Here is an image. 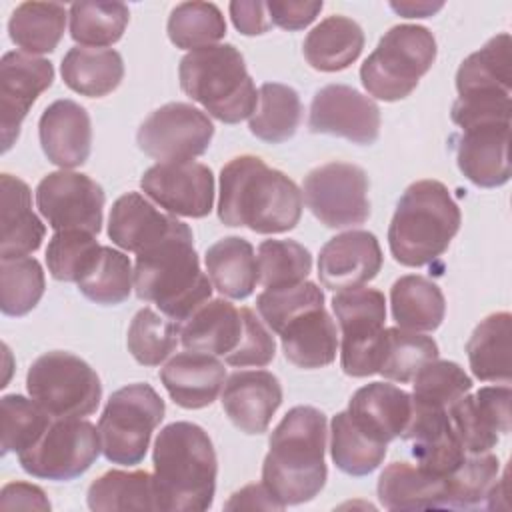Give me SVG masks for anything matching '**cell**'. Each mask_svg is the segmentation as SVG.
<instances>
[{
    "label": "cell",
    "mask_w": 512,
    "mask_h": 512,
    "mask_svg": "<svg viewBox=\"0 0 512 512\" xmlns=\"http://www.w3.org/2000/svg\"><path fill=\"white\" fill-rule=\"evenodd\" d=\"M302 192L284 172L244 154L220 172L218 218L226 226H246L258 234H282L300 222Z\"/></svg>",
    "instance_id": "6da1fadb"
},
{
    "label": "cell",
    "mask_w": 512,
    "mask_h": 512,
    "mask_svg": "<svg viewBox=\"0 0 512 512\" xmlns=\"http://www.w3.org/2000/svg\"><path fill=\"white\" fill-rule=\"evenodd\" d=\"M326 416L314 406H294L270 436L262 484L284 506L310 502L326 484Z\"/></svg>",
    "instance_id": "7a4b0ae2"
},
{
    "label": "cell",
    "mask_w": 512,
    "mask_h": 512,
    "mask_svg": "<svg viewBox=\"0 0 512 512\" xmlns=\"http://www.w3.org/2000/svg\"><path fill=\"white\" fill-rule=\"evenodd\" d=\"M156 510L196 512L214 502L218 460L210 436L192 422H172L154 440Z\"/></svg>",
    "instance_id": "3957f363"
},
{
    "label": "cell",
    "mask_w": 512,
    "mask_h": 512,
    "mask_svg": "<svg viewBox=\"0 0 512 512\" xmlns=\"http://www.w3.org/2000/svg\"><path fill=\"white\" fill-rule=\"evenodd\" d=\"M460 222L462 214L450 190L438 180H418L396 204L388 226L390 252L402 266H426L448 250Z\"/></svg>",
    "instance_id": "277c9868"
},
{
    "label": "cell",
    "mask_w": 512,
    "mask_h": 512,
    "mask_svg": "<svg viewBox=\"0 0 512 512\" xmlns=\"http://www.w3.org/2000/svg\"><path fill=\"white\" fill-rule=\"evenodd\" d=\"M192 242V230L176 234L136 254L134 264L136 296L154 302L164 316L178 324L212 296V282L200 270Z\"/></svg>",
    "instance_id": "5b68a950"
},
{
    "label": "cell",
    "mask_w": 512,
    "mask_h": 512,
    "mask_svg": "<svg viewBox=\"0 0 512 512\" xmlns=\"http://www.w3.org/2000/svg\"><path fill=\"white\" fill-rule=\"evenodd\" d=\"M178 78L182 92L224 124H238L256 110L258 92L234 44L188 52L180 60Z\"/></svg>",
    "instance_id": "8992f818"
},
{
    "label": "cell",
    "mask_w": 512,
    "mask_h": 512,
    "mask_svg": "<svg viewBox=\"0 0 512 512\" xmlns=\"http://www.w3.org/2000/svg\"><path fill=\"white\" fill-rule=\"evenodd\" d=\"M436 52V40L426 26H392L362 62V86L378 100H402L414 92L418 80L432 68Z\"/></svg>",
    "instance_id": "52a82bcc"
},
{
    "label": "cell",
    "mask_w": 512,
    "mask_h": 512,
    "mask_svg": "<svg viewBox=\"0 0 512 512\" xmlns=\"http://www.w3.org/2000/svg\"><path fill=\"white\" fill-rule=\"evenodd\" d=\"M164 412V400L146 382L128 384L112 392L98 420V436L106 460L122 466L140 464Z\"/></svg>",
    "instance_id": "ba28073f"
},
{
    "label": "cell",
    "mask_w": 512,
    "mask_h": 512,
    "mask_svg": "<svg viewBox=\"0 0 512 512\" xmlns=\"http://www.w3.org/2000/svg\"><path fill=\"white\" fill-rule=\"evenodd\" d=\"M26 390L52 418L90 416L102 400V384L94 368L62 350L46 352L32 362Z\"/></svg>",
    "instance_id": "9c48e42d"
},
{
    "label": "cell",
    "mask_w": 512,
    "mask_h": 512,
    "mask_svg": "<svg viewBox=\"0 0 512 512\" xmlns=\"http://www.w3.org/2000/svg\"><path fill=\"white\" fill-rule=\"evenodd\" d=\"M342 332L340 364L344 374L366 378L378 374L380 346L386 320V298L376 288H346L332 298Z\"/></svg>",
    "instance_id": "30bf717a"
},
{
    "label": "cell",
    "mask_w": 512,
    "mask_h": 512,
    "mask_svg": "<svg viewBox=\"0 0 512 512\" xmlns=\"http://www.w3.org/2000/svg\"><path fill=\"white\" fill-rule=\"evenodd\" d=\"M102 452L98 428L82 418H54L44 434L18 462L24 472L44 480H74L84 474Z\"/></svg>",
    "instance_id": "8fae6325"
},
{
    "label": "cell",
    "mask_w": 512,
    "mask_h": 512,
    "mask_svg": "<svg viewBox=\"0 0 512 512\" xmlns=\"http://www.w3.org/2000/svg\"><path fill=\"white\" fill-rule=\"evenodd\" d=\"M368 176L350 162H328L310 170L302 194L308 210L328 228H352L370 218Z\"/></svg>",
    "instance_id": "7c38bea8"
},
{
    "label": "cell",
    "mask_w": 512,
    "mask_h": 512,
    "mask_svg": "<svg viewBox=\"0 0 512 512\" xmlns=\"http://www.w3.org/2000/svg\"><path fill=\"white\" fill-rule=\"evenodd\" d=\"M214 136L206 112L186 102L156 108L138 128V148L158 162H186L202 156Z\"/></svg>",
    "instance_id": "4fadbf2b"
},
{
    "label": "cell",
    "mask_w": 512,
    "mask_h": 512,
    "mask_svg": "<svg viewBox=\"0 0 512 512\" xmlns=\"http://www.w3.org/2000/svg\"><path fill=\"white\" fill-rule=\"evenodd\" d=\"M104 190L90 176L58 170L46 174L36 186V206L48 226L60 230H86L98 234L102 230Z\"/></svg>",
    "instance_id": "5bb4252c"
},
{
    "label": "cell",
    "mask_w": 512,
    "mask_h": 512,
    "mask_svg": "<svg viewBox=\"0 0 512 512\" xmlns=\"http://www.w3.org/2000/svg\"><path fill=\"white\" fill-rule=\"evenodd\" d=\"M142 192L176 216L204 218L214 206V174L206 164L158 162L140 178Z\"/></svg>",
    "instance_id": "9a60e30c"
},
{
    "label": "cell",
    "mask_w": 512,
    "mask_h": 512,
    "mask_svg": "<svg viewBox=\"0 0 512 512\" xmlns=\"http://www.w3.org/2000/svg\"><path fill=\"white\" fill-rule=\"evenodd\" d=\"M308 128L314 134L340 136L354 144H374L380 134V108L352 86L328 84L312 98Z\"/></svg>",
    "instance_id": "2e32d148"
},
{
    "label": "cell",
    "mask_w": 512,
    "mask_h": 512,
    "mask_svg": "<svg viewBox=\"0 0 512 512\" xmlns=\"http://www.w3.org/2000/svg\"><path fill=\"white\" fill-rule=\"evenodd\" d=\"M54 66L50 60L6 52L0 60V136L2 152L18 140L20 126L36 98L52 86Z\"/></svg>",
    "instance_id": "e0dca14e"
},
{
    "label": "cell",
    "mask_w": 512,
    "mask_h": 512,
    "mask_svg": "<svg viewBox=\"0 0 512 512\" xmlns=\"http://www.w3.org/2000/svg\"><path fill=\"white\" fill-rule=\"evenodd\" d=\"M510 386H484L448 408L450 424L466 454L490 452L498 436L510 432Z\"/></svg>",
    "instance_id": "ac0fdd59"
},
{
    "label": "cell",
    "mask_w": 512,
    "mask_h": 512,
    "mask_svg": "<svg viewBox=\"0 0 512 512\" xmlns=\"http://www.w3.org/2000/svg\"><path fill=\"white\" fill-rule=\"evenodd\" d=\"M384 256L378 238L366 230H348L330 238L318 256V276L328 290L358 288L374 280Z\"/></svg>",
    "instance_id": "d6986e66"
},
{
    "label": "cell",
    "mask_w": 512,
    "mask_h": 512,
    "mask_svg": "<svg viewBox=\"0 0 512 512\" xmlns=\"http://www.w3.org/2000/svg\"><path fill=\"white\" fill-rule=\"evenodd\" d=\"M184 232H190L188 224L162 214L140 192L122 194L110 208L108 236L112 244L134 254Z\"/></svg>",
    "instance_id": "ffe728a7"
},
{
    "label": "cell",
    "mask_w": 512,
    "mask_h": 512,
    "mask_svg": "<svg viewBox=\"0 0 512 512\" xmlns=\"http://www.w3.org/2000/svg\"><path fill=\"white\" fill-rule=\"evenodd\" d=\"M280 404V380L266 370H238L222 390V408L244 434H264Z\"/></svg>",
    "instance_id": "44dd1931"
},
{
    "label": "cell",
    "mask_w": 512,
    "mask_h": 512,
    "mask_svg": "<svg viewBox=\"0 0 512 512\" xmlns=\"http://www.w3.org/2000/svg\"><path fill=\"white\" fill-rule=\"evenodd\" d=\"M510 122H488L464 128L456 142L460 172L480 188H496L510 180Z\"/></svg>",
    "instance_id": "7402d4cb"
},
{
    "label": "cell",
    "mask_w": 512,
    "mask_h": 512,
    "mask_svg": "<svg viewBox=\"0 0 512 512\" xmlns=\"http://www.w3.org/2000/svg\"><path fill=\"white\" fill-rule=\"evenodd\" d=\"M38 136L46 158L62 170L82 166L90 156V116L74 100L62 98L52 102L40 116Z\"/></svg>",
    "instance_id": "603a6c76"
},
{
    "label": "cell",
    "mask_w": 512,
    "mask_h": 512,
    "mask_svg": "<svg viewBox=\"0 0 512 512\" xmlns=\"http://www.w3.org/2000/svg\"><path fill=\"white\" fill-rule=\"evenodd\" d=\"M346 412L366 436L388 444L406 430L412 396L394 384L370 382L352 394Z\"/></svg>",
    "instance_id": "cb8c5ba5"
},
{
    "label": "cell",
    "mask_w": 512,
    "mask_h": 512,
    "mask_svg": "<svg viewBox=\"0 0 512 512\" xmlns=\"http://www.w3.org/2000/svg\"><path fill=\"white\" fill-rule=\"evenodd\" d=\"M246 332V308H236L228 300L204 302L180 326V342L186 350L210 356H232Z\"/></svg>",
    "instance_id": "d4e9b609"
},
{
    "label": "cell",
    "mask_w": 512,
    "mask_h": 512,
    "mask_svg": "<svg viewBox=\"0 0 512 512\" xmlns=\"http://www.w3.org/2000/svg\"><path fill=\"white\" fill-rule=\"evenodd\" d=\"M160 380L174 400L186 410L210 406L224 388V364L202 352H180L172 356L160 370Z\"/></svg>",
    "instance_id": "484cf974"
},
{
    "label": "cell",
    "mask_w": 512,
    "mask_h": 512,
    "mask_svg": "<svg viewBox=\"0 0 512 512\" xmlns=\"http://www.w3.org/2000/svg\"><path fill=\"white\" fill-rule=\"evenodd\" d=\"M0 256L20 258L36 252L46 236V226L32 212V192L12 174L0 176Z\"/></svg>",
    "instance_id": "4316f807"
},
{
    "label": "cell",
    "mask_w": 512,
    "mask_h": 512,
    "mask_svg": "<svg viewBox=\"0 0 512 512\" xmlns=\"http://www.w3.org/2000/svg\"><path fill=\"white\" fill-rule=\"evenodd\" d=\"M278 336L286 360L298 368H324L338 352L336 324L324 306L294 316L278 330Z\"/></svg>",
    "instance_id": "83f0119b"
},
{
    "label": "cell",
    "mask_w": 512,
    "mask_h": 512,
    "mask_svg": "<svg viewBox=\"0 0 512 512\" xmlns=\"http://www.w3.org/2000/svg\"><path fill=\"white\" fill-rule=\"evenodd\" d=\"M376 490L386 510L446 508V478H438L418 464H388L378 478Z\"/></svg>",
    "instance_id": "f1b7e54d"
},
{
    "label": "cell",
    "mask_w": 512,
    "mask_h": 512,
    "mask_svg": "<svg viewBox=\"0 0 512 512\" xmlns=\"http://www.w3.org/2000/svg\"><path fill=\"white\" fill-rule=\"evenodd\" d=\"M304 58L314 70L338 72L348 68L364 48V32L348 16H328L304 38Z\"/></svg>",
    "instance_id": "f546056e"
},
{
    "label": "cell",
    "mask_w": 512,
    "mask_h": 512,
    "mask_svg": "<svg viewBox=\"0 0 512 512\" xmlns=\"http://www.w3.org/2000/svg\"><path fill=\"white\" fill-rule=\"evenodd\" d=\"M206 272L212 286L232 300L248 298L258 282L254 248L246 238L226 236L214 242L206 254Z\"/></svg>",
    "instance_id": "4dcf8cb0"
},
{
    "label": "cell",
    "mask_w": 512,
    "mask_h": 512,
    "mask_svg": "<svg viewBox=\"0 0 512 512\" xmlns=\"http://www.w3.org/2000/svg\"><path fill=\"white\" fill-rule=\"evenodd\" d=\"M64 84L88 98H102L116 90L124 78L120 52L112 48H70L60 64Z\"/></svg>",
    "instance_id": "1f68e13d"
},
{
    "label": "cell",
    "mask_w": 512,
    "mask_h": 512,
    "mask_svg": "<svg viewBox=\"0 0 512 512\" xmlns=\"http://www.w3.org/2000/svg\"><path fill=\"white\" fill-rule=\"evenodd\" d=\"M390 306L398 328L412 332H434L446 314L442 290L420 274L400 276L392 284Z\"/></svg>",
    "instance_id": "d6a6232c"
},
{
    "label": "cell",
    "mask_w": 512,
    "mask_h": 512,
    "mask_svg": "<svg viewBox=\"0 0 512 512\" xmlns=\"http://www.w3.org/2000/svg\"><path fill=\"white\" fill-rule=\"evenodd\" d=\"M512 56L506 32L490 38L480 50L472 52L456 72L458 96L472 94H510Z\"/></svg>",
    "instance_id": "836d02e7"
},
{
    "label": "cell",
    "mask_w": 512,
    "mask_h": 512,
    "mask_svg": "<svg viewBox=\"0 0 512 512\" xmlns=\"http://www.w3.org/2000/svg\"><path fill=\"white\" fill-rule=\"evenodd\" d=\"M510 324L508 312H494L468 338L466 354L478 380L510 384Z\"/></svg>",
    "instance_id": "e575fe53"
},
{
    "label": "cell",
    "mask_w": 512,
    "mask_h": 512,
    "mask_svg": "<svg viewBox=\"0 0 512 512\" xmlns=\"http://www.w3.org/2000/svg\"><path fill=\"white\" fill-rule=\"evenodd\" d=\"M66 16L58 2H22L8 20L10 40L32 56L54 52L64 36Z\"/></svg>",
    "instance_id": "d590c367"
},
{
    "label": "cell",
    "mask_w": 512,
    "mask_h": 512,
    "mask_svg": "<svg viewBox=\"0 0 512 512\" xmlns=\"http://www.w3.org/2000/svg\"><path fill=\"white\" fill-rule=\"evenodd\" d=\"M302 120V102L292 86L266 82L258 90V104L250 116V132L268 144L290 140Z\"/></svg>",
    "instance_id": "8d00e7d4"
},
{
    "label": "cell",
    "mask_w": 512,
    "mask_h": 512,
    "mask_svg": "<svg viewBox=\"0 0 512 512\" xmlns=\"http://www.w3.org/2000/svg\"><path fill=\"white\" fill-rule=\"evenodd\" d=\"M86 500L94 512L156 510L154 478L146 470H108L90 484Z\"/></svg>",
    "instance_id": "74e56055"
},
{
    "label": "cell",
    "mask_w": 512,
    "mask_h": 512,
    "mask_svg": "<svg viewBox=\"0 0 512 512\" xmlns=\"http://www.w3.org/2000/svg\"><path fill=\"white\" fill-rule=\"evenodd\" d=\"M438 358L434 338L404 328H384L378 374L386 380L406 384L432 360Z\"/></svg>",
    "instance_id": "f35d334b"
},
{
    "label": "cell",
    "mask_w": 512,
    "mask_h": 512,
    "mask_svg": "<svg viewBox=\"0 0 512 512\" xmlns=\"http://www.w3.org/2000/svg\"><path fill=\"white\" fill-rule=\"evenodd\" d=\"M68 16L72 40L92 48H104L118 42L130 20L126 4L108 0L74 2Z\"/></svg>",
    "instance_id": "ab89813d"
},
{
    "label": "cell",
    "mask_w": 512,
    "mask_h": 512,
    "mask_svg": "<svg viewBox=\"0 0 512 512\" xmlns=\"http://www.w3.org/2000/svg\"><path fill=\"white\" fill-rule=\"evenodd\" d=\"M330 456L344 474L366 476L382 464L386 444L366 436L344 410L330 422Z\"/></svg>",
    "instance_id": "60d3db41"
},
{
    "label": "cell",
    "mask_w": 512,
    "mask_h": 512,
    "mask_svg": "<svg viewBox=\"0 0 512 512\" xmlns=\"http://www.w3.org/2000/svg\"><path fill=\"white\" fill-rule=\"evenodd\" d=\"M166 32L176 48L192 52L222 40L226 36V20L212 2H180L168 16Z\"/></svg>",
    "instance_id": "b9f144b4"
},
{
    "label": "cell",
    "mask_w": 512,
    "mask_h": 512,
    "mask_svg": "<svg viewBox=\"0 0 512 512\" xmlns=\"http://www.w3.org/2000/svg\"><path fill=\"white\" fill-rule=\"evenodd\" d=\"M412 406L422 410H448L472 390V378L450 360H432L414 376Z\"/></svg>",
    "instance_id": "7bdbcfd3"
},
{
    "label": "cell",
    "mask_w": 512,
    "mask_h": 512,
    "mask_svg": "<svg viewBox=\"0 0 512 512\" xmlns=\"http://www.w3.org/2000/svg\"><path fill=\"white\" fill-rule=\"evenodd\" d=\"M46 278L40 262L32 256L2 258L0 262V308L6 316H24L40 302Z\"/></svg>",
    "instance_id": "ee69618b"
},
{
    "label": "cell",
    "mask_w": 512,
    "mask_h": 512,
    "mask_svg": "<svg viewBox=\"0 0 512 512\" xmlns=\"http://www.w3.org/2000/svg\"><path fill=\"white\" fill-rule=\"evenodd\" d=\"M134 270L130 258L110 246H102L94 266L78 282V290L92 302L102 306H116L132 292Z\"/></svg>",
    "instance_id": "f6af8a7d"
},
{
    "label": "cell",
    "mask_w": 512,
    "mask_h": 512,
    "mask_svg": "<svg viewBox=\"0 0 512 512\" xmlns=\"http://www.w3.org/2000/svg\"><path fill=\"white\" fill-rule=\"evenodd\" d=\"M258 282L266 290L304 282L312 270L310 252L296 240H264L258 246Z\"/></svg>",
    "instance_id": "bcb514c9"
},
{
    "label": "cell",
    "mask_w": 512,
    "mask_h": 512,
    "mask_svg": "<svg viewBox=\"0 0 512 512\" xmlns=\"http://www.w3.org/2000/svg\"><path fill=\"white\" fill-rule=\"evenodd\" d=\"M180 336V324L168 320L144 306L136 312L128 326L126 344L134 360L142 366H158L176 348Z\"/></svg>",
    "instance_id": "7dc6e473"
},
{
    "label": "cell",
    "mask_w": 512,
    "mask_h": 512,
    "mask_svg": "<svg viewBox=\"0 0 512 512\" xmlns=\"http://www.w3.org/2000/svg\"><path fill=\"white\" fill-rule=\"evenodd\" d=\"M102 246L96 234L86 230H60L56 232L46 248L48 272L60 282H80L94 266Z\"/></svg>",
    "instance_id": "c3c4849f"
},
{
    "label": "cell",
    "mask_w": 512,
    "mask_h": 512,
    "mask_svg": "<svg viewBox=\"0 0 512 512\" xmlns=\"http://www.w3.org/2000/svg\"><path fill=\"white\" fill-rule=\"evenodd\" d=\"M500 462L494 454L482 452L462 460V464L446 476V508H474L488 500L498 482Z\"/></svg>",
    "instance_id": "681fc988"
},
{
    "label": "cell",
    "mask_w": 512,
    "mask_h": 512,
    "mask_svg": "<svg viewBox=\"0 0 512 512\" xmlns=\"http://www.w3.org/2000/svg\"><path fill=\"white\" fill-rule=\"evenodd\" d=\"M54 418L42 410L32 398L20 394H6L0 400L2 424V454L24 452L30 448L50 426Z\"/></svg>",
    "instance_id": "f907efd6"
},
{
    "label": "cell",
    "mask_w": 512,
    "mask_h": 512,
    "mask_svg": "<svg viewBox=\"0 0 512 512\" xmlns=\"http://www.w3.org/2000/svg\"><path fill=\"white\" fill-rule=\"evenodd\" d=\"M320 306H324V292L314 282L306 280L288 288L264 290L256 296L258 314L276 334L294 316Z\"/></svg>",
    "instance_id": "816d5d0a"
},
{
    "label": "cell",
    "mask_w": 512,
    "mask_h": 512,
    "mask_svg": "<svg viewBox=\"0 0 512 512\" xmlns=\"http://www.w3.org/2000/svg\"><path fill=\"white\" fill-rule=\"evenodd\" d=\"M512 100L510 94H472L458 96L452 104V122L456 126L470 128L488 122H510Z\"/></svg>",
    "instance_id": "f5cc1de1"
},
{
    "label": "cell",
    "mask_w": 512,
    "mask_h": 512,
    "mask_svg": "<svg viewBox=\"0 0 512 512\" xmlns=\"http://www.w3.org/2000/svg\"><path fill=\"white\" fill-rule=\"evenodd\" d=\"M276 344L272 334L266 330V326L256 318V314L246 308V332L242 338L240 348L226 358V364L244 368V366H256L262 368L274 360Z\"/></svg>",
    "instance_id": "db71d44e"
},
{
    "label": "cell",
    "mask_w": 512,
    "mask_h": 512,
    "mask_svg": "<svg viewBox=\"0 0 512 512\" xmlns=\"http://www.w3.org/2000/svg\"><path fill=\"white\" fill-rule=\"evenodd\" d=\"M324 8L322 0H270L266 2L268 18L274 26L282 30H302L310 22L316 20L320 10Z\"/></svg>",
    "instance_id": "11a10c76"
},
{
    "label": "cell",
    "mask_w": 512,
    "mask_h": 512,
    "mask_svg": "<svg viewBox=\"0 0 512 512\" xmlns=\"http://www.w3.org/2000/svg\"><path fill=\"white\" fill-rule=\"evenodd\" d=\"M230 18L236 30L244 36H258L270 30L266 2L258 0H234L230 2Z\"/></svg>",
    "instance_id": "9f6ffc18"
},
{
    "label": "cell",
    "mask_w": 512,
    "mask_h": 512,
    "mask_svg": "<svg viewBox=\"0 0 512 512\" xmlns=\"http://www.w3.org/2000/svg\"><path fill=\"white\" fill-rule=\"evenodd\" d=\"M0 506L4 510L26 508V510H50V502L44 490L28 482H10L0 492Z\"/></svg>",
    "instance_id": "6f0895ef"
},
{
    "label": "cell",
    "mask_w": 512,
    "mask_h": 512,
    "mask_svg": "<svg viewBox=\"0 0 512 512\" xmlns=\"http://www.w3.org/2000/svg\"><path fill=\"white\" fill-rule=\"evenodd\" d=\"M226 510H238V508H264V510H284L286 506L280 504L264 484H248L232 494V498L224 506Z\"/></svg>",
    "instance_id": "680465c9"
},
{
    "label": "cell",
    "mask_w": 512,
    "mask_h": 512,
    "mask_svg": "<svg viewBox=\"0 0 512 512\" xmlns=\"http://www.w3.org/2000/svg\"><path fill=\"white\" fill-rule=\"evenodd\" d=\"M390 6L404 18H426V16H432L434 12H438L444 4L442 2H436V4H432V2H392Z\"/></svg>",
    "instance_id": "91938a15"
}]
</instances>
